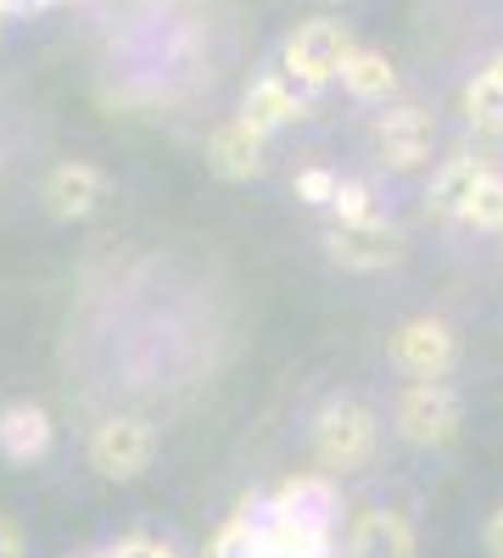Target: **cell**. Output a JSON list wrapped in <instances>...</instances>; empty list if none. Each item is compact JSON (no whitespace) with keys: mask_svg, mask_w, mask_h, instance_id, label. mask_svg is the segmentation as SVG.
<instances>
[{"mask_svg":"<svg viewBox=\"0 0 503 558\" xmlns=\"http://www.w3.org/2000/svg\"><path fill=\"white\" fill-rule=\"evenodd\" d=\"M352 28L342 17H308L297 23L286 39H280V62H274V73H280L297 96H319V89H331L342 78V62L352 51Z\"/></svg>","mask_w":503,"mask_h":558,"instance_id":"6da1fadb","label":"cell"},{"mask_svg":"<svg viewBox=\"0 0 503 558\" xmlns=\"http://www.w3.org/2000/svg\"><path fill=\"white\" fill-rule=\"evenodd\" d=\"M381 447V418L370 402H358V397H331L325 408H319L313 418V463H319V475H352L363 470V463L375 458Z\"/></svg>","mask_w":503,"mask_h":558,"instance_id":"7a4b0ae2","label":"cell"},{"mask_svg":"<svg viewBox=\"0 0 503 558\" xmlns=\"http://www.w3.org/2000/svg\"><path fill=\"white\" fill-rule=\"evenodd\" d=\"M392 425L408 447H447L465 425V402L447 380H408L392 402Z\"/></svg>","mask_w":503,"mask_h":558,"instance_id":"3957f363","label":"cell"},{"mask_svg":"<svg viewBox=\"0 0 503 558\" xmlns=\"http://www.w3.org/2000/svg\"><path fill=\"white\" fill-rule=\"evenodd\" d=\"M84 458H89V470H96L101 481H141L152 470V458H157L152 418H141V413L101 418V425L89 430V441H84Z\"/></svg>","mask_w":503,"mask_h":558,"instance_id":"277c9868","label":"cell"},{"mask_svg":"<svg viewBox=\"0 0 503 558\" xmlns=\"http://www.w3.org/2000/svg\"><path fill=\"white\" fill-rule=\"evenodd\" d=\"M370 146H375V162L392 168V173L426 168L431 151H436V118H431V107H420V101H386V112H375V123H370Z\"/></svg>","mask_w":503,"mask_h":558,"instance_id":"5b68a950","label":"cell"},{"mask_svg":"<svg viewBox=\"0 0 503 558\" xmlns=\"http://www.w3.org/2000/svg\"><path fill=\"white\" fill-rule=\"evenodd\" d=\"M325 257L347 274H381V268H397L408 257V241L381 213V218H363V223H331L325 229Z\"/></svg>","mask_w":503,"mask_h":558,"instance_id":"8992f818","label":"cell"},{"mask_svg":"<svg viewBox=\"0 0 503 558\" xmlns=\"http://www.w3.org/2000/svg\"><path fill=\"white\" fill-rule=\"evenodd\" d=\"M392 363L408 380H447V368L459 363V330L436 313L403 318L397 336H392Z\"/></svg>","mask_w":503,"mask_h":558,"instance_id":"52a82bcc","label":"cell"},{"mask_svg":"<svg viewBox=\"0 0 503 558\" xmlns=\"http://www.w3.org/2000/svg\"><path fill=\"white\" fill-rule=\"evenodd\" d=\"M263 514L286 520V525H302V531H319V536H336V520H342V492L331 475H291L280 481L268 497H263Z\"/></svg>","mask_w":503,"mask_h":558,"instance_id":"ba28073f","label":"cell"},{"mask_svg":"<svg viewBox=\"0 0 503 558\" xmlns=\"http://www.w3.org/2000/svg\"><path fill=\"white\" fill-rule=\"evenodd\" d=\"M107 173L96 168V162H57L51 173H45V184H39V202H45V213L51 218H62V223H79V218H89V213H101V202H107Z\"/></svg>","mask_w":503,"mask_h":558,"instance_id":"9c48e42d","label":"cell"},{"mask_svg":"<svg viewBox=\"0 0 503 558\" xmlns=\"http://www.w3.org/2000/svg\"><path fill=\"white\" fill-rule=\"evenodd\" d=\"M342 553L347 558H420V536L397 508H358Z\"/></svg>","mask_w":503,"mask_h":558,"instance_id":"30bf717a","label":"cell"},{"mask_svg":"<svg viewBox=\"0 0 503 558\" xmlns=\"http://www.w3.org/2000/svg\"><path fill=\"white\" fill-rule=\"evenodd\" d=\"M492 168H498V157H487V151H459V157H447V162L431 173V184H426V213H431V218H447V223H459L465 202L476 196V184H481Z\"/></svg>","mask_w":503,"mask_h":558,"instance_id":"8fae6325","label":"cell"},{"mask_svg":"<svg viewBox=\"0 0 503 558\" xmlns=\"http://www.w3.org/2000/svg\"><path fill=\"white\" fill-rule=\"evenodd\" d=\"M252 134H280V129H291V123H302L308 118V96H297V89L280 78V73H263V78H252L247 84V96H241V112H236Z\"/></svg>","mask_w":503,"mask_h":558,"instance_id":"7c38bea8","label":"cell"},{"mask_svg":"<svg viewBox=\"0 0 503 558\" xmlns=\"http://www.w3.org/2000/svg\"><path fill=\"white\" fill-rule=\"evenodd\" d=\"M207 168H213L218 179H230V184H247V179H258V173L268 168V140L252 134L241 118L218 123V129L207 134Z\"/></svg>","mask_w":503,"mask_h":558,"instance_id":"4fadbf2b","label":"cell"},{"mask_svg":"<svg viewBox=\"0 0 503 558\" xmlns=\"http://www.w3.org/2000/svg\"><path fill=\"white\" fill-rule=\"evenodd\" d=\"M57 441V425L39 402H7L0 408V458L7 463H39Z\"/></svg>","mask_w":503,"mask_h":558,"instance_id":"5bb4252c","label":"cell"},{"mask_svg":"<svg viewBox=\"0 0 503 558\" xmlns=\"http://www.w3.org/2000/svg\"><path fill=\"white\" fill-rule=\"evenodd\" d=\"M342 84H347V96L352 101H397V62L386 51H375V45H352L347 62H342Z\"/></svg>","mask_w":503,"mask_h":558,"instance_id":"9a60e30c","label":"cell"},{"mask_svg":"<svg viewBox=\"0 0 503 558\" xmlns=\"http://www.w3.org/2000/svg\"><path fill=\"white\" fill-rule=\"evenodd\" d=\"M459 112H465V123H470L476 134H487V140L503 134V73H498V62H487V68H476V73L465 78Z\"/></svg>","mask_w":503,"mask_h":558,"instance_id":"2e32d148","label":"cell"},{"mask_svg":"<svg viewBox=\"0 0 503 558\" xmlns=\"http://www.w3.org/2000/svg\"><path fill=\"white\" fill-rule=\"evenodd\" d=\"M207 558H263V497H247L207 542Z\"/></svg>","mask_w":503,"mask_h":558,"instance_id":"e0dca14e","label":"cell"},{"mask_svg":"<svg viewBox=\"0 0 503 558\" xmlns=\"http://www.w3.org/2000/svg\"><path fill=\"white\" fill-rule=\"evenodd\" d=\"M459 223H465V229H481V235H503V168H492V173L476 184V196L465 202Z\"/></svg>","mask_w":503,"mask_h":558,"instance_id":"ac0fdd59","label":"cell"},{"mask_svg":"<svg viewBox=\"0 0 503 558\" xmlns=\"http://www.w3.org/2000/svg\"><path fill=\"white\" fill-rule=\"evenodd\" d=\"M363 218H381L375 207V191L363 179H342V191L331 202V223H363Z\"/></svg>","mask_w":503,"mask_h":558,"instance_id":"d6986e66","label":"cell"},{"mask_svg":"<svg viewBox=\"0 0 503 558\" xmlns=\"http://www.w3.org/2000/svg\"><path fill=\"white\" fill-rule=\"evenodd\" d=\"M291 191H297V202L325 207V213H331V202H336V191H342V173H336V168H325V162H313V168H302V173L291 179Z\"/></svg>","mask_w":503,"mask_h":558,"instance_id":"ffe728a7","label":"cell"},{"mask_svg":"<svg viewBox=\"0 0 503 558\" xmlns=\"http://www.w3.org/2000/svg\"><path fill=\"white\" fill-rule=\"evenodd\" d=\"M107 558H179V553L157 536H123L118 547H107Z\"/></svg>","mask_w":503,"mask_h":558,"instance_id":"44dd1931","label":"cell"},{"mask_svg":"<svg viewBox=\"0 0 503 558\" xmlns=\"http://www.w3.org/2000/svg\"><path fill=\"white\" fill-rule=\"evenodd\" d=\"M0 558H28V536L12 514H0Z\"/></svg>","mask_w":503,"mask_h":558,"instance_id":"7402d4cb","label":"cell"},{"mask_svg":"<svg viewBox=\"0 0 503 558\" xmlns=\"http://www.w3.org/2000/svg\"><path fill=\"white\" fill-rule=\"evenodd\" d=\"M481 542H487V553H492V558H503V508H492V514H487Z\"/></svg>","mask_w":503,"mask_h":558,"instance_id":"603a6c76","label":"cell"},{"mask_svg":"<svg viewBox=\"0 0 503 558\" xmlns=\"http://www.w3.org/2000/svg\"><path fill=\"white\" fill-rule=\"evenodd\" d=\"M7 23H12V7H7V0H0V34H7Z\"/></svg>","mask_w":503,"mask_h":558,"instance_id":"cb8c5ba5","label":"cell"},{"mask_svg":"<svg viewBox=\"0 0 503 558\" xmlns=\"http://www.w3.org/2000/svg\"><path fill=\"white\" fill-rule=\"evenodd\" d=\"M79 558H107V553H79Z\"/></svg>","mask_w":503,"mask_h":558,"instance_id":"d4e9b609","label":"cell"},{"mask_svg":"<svg viewBox=\"0 0 503 558\" xmlns=\"http://www.w3.org/2000/svg\"><path fill=\"white\" fill-rule=\"evenodd\" d=\"M492 62H498V73H503V57H492Z\"/></svg>","mask_w":503,"mask_h":558,"instance_id":"484cf974","label":"cell"}]
</instances>
